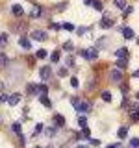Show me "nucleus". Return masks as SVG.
<instances>
[{
	"instance_id": "obj_42",
	"label": "nucleus",
	"mask_w": 139,
	"mask_h": 148,
	"mask_svg": "<svg viewBox=\"0 0 139 148\" xmlns=\"http://www.w3.org/2000/svg\"><path fill=\"white\" fill-rule=\"evenodd\" d=\"M67 65H69V67H72V65H74V59L72 58H67Z\"/></svg>"
},
{
	"instance_id": "obj_47",
	"label": "nucleus",
	"mask_w": 139,
	"mask_h": 148,
	"mask_svg": "<svg viewBox=\"0 0 139 148\" xmlns=\"http://www.w3.org/2000/svg\"><path fill=\"white\" fill-rule=\"evenodd\" d=\"M132 76H133V78H139V69H137V71H136V72L132 74Z\"/></svg>"
},
{
	"instance_id": "obj_19",
	"label": "nucleus",
	"mask_w": 139,
	"mask_h": 148,
	"mask_svg": "<svg viewBox=\"0 0 139 148\" xmlns=\"http://www.w3.org/2000/svg\"><path fill=\"white\" fill-rule=\"evenodd\" d=\"M56 124H58V126H65V117H61V115H56Z\"/></svg>"
},
{
	"instance_id": "obj_38",
	"label": "nucleus",
	"mask_w": 139,
	"mask_h": 148,
	"mask_svg": "<svg viewBox=\"0 0 139 148\" xmlns=\"http://www.w3.org/2000/svg\"><path fill=\"white\" fill-rule=\"evenodd\" d=\"M132 111H139V104H132V106H130V113H132Z\"/></svg>"
},
{
	"instance_id": "obj_11",
	"label": "nucleus",
	"mask_w": 139,
	"mask_h": 148,
	"mask_svg": "<svg viewBox=\"0 0 139 148\" xmlns=\"http://www.w3.org/2000/svg\"><path fill=\"white\" fill-rule=\"evenodd\" d=\"M39 102L45 106V108H52V100H50L46 95H41V96H39Z\"/></svg>"
},
{
	"instance_id": "obj_24",
	"label": "nucleus",
	"mask_w": 139,
	"mask_h": 148,
	"mask_svg": "<svg viewBox=\"0 0 139 148\" xmlns=\"http://www.w3.org/2000/svg\"><path fill=\"white\" fill-rule=\"evenodd\" d=\"M115 6H117L119 9H124L126 8V0H115Z\"/></svg>"
},
{
	"instance_id": "obj_52",
	"label": "nucleus",
	"mask_w": 139,
	"mask_h": 148,
	"mask_svg": "<svg viewBox=\"0 0 139 148\" xmlns=\"http://www.w3.org/2000/svg\"><path fill=\"white\" fill-rule=\"evenodd\" d=\"M137 45H139V37H137Z\"/></svg>"
},
{
	"instance_id": "obj_16",
	"label": "nucleus",
	"mask_w": 139,
	"mask_h": 148,
	"mask_svg": "<svg viewBox=\"0 0 139 148\" xmlns=\"http://www.w3.org/2000/svg\"><path fill=\"white\" fill-rule=\"evenodd\" d=\"M78 126H80V128L87 126V117H85V115H80V117H78Z\"/></svg>"
},
{
	"instance_id": "obj_2",
	"label": "nucleus",
	"mask_w": 139,
	"mask_h": 148,
	"mask_svg": "<svg viewBox=\"0 0 139 148\" xmlns=\"http://www.w3.org/2000/svg\"><path fill=\"white\" fill-rule=\"evenodd\" d=\"M109 80L113 83H120V82H122V71H120V69H113V71H109Z\"/></svg>"
},
{
	"instance_id": "obj_8",
	"label": "nucleus",
	"mask_w": 139,
	"mask_h": 148,
	"mask_svg": "<svg viewBox=\"0 0 139 148\" xmlns=\"http://www.w3.org/2000/svg\"><path fill=\"white\" fill-rule=\"evenodd\" d=\"M11 11H13V15H15V17H22V15H24V9H22L21 4H13Z\"/></svg>"
},
{
	"instance_id": "obj_29",
	"label": "nucleus",
	"mask_w": 139,
	"mask_h": 148,
	"mask_svg": "<svg viewBox=\"0 0 139 148\" xmlns=\"http://www.w3.org/2000/svg\"><path fill=\"white\" fill-rule=\"evenodd\" d=\"M85 32H87V28H85V26H80V28H76V34H78V35H83Z\"/></svg>"
},
{
	"instance_id": "obj_7",
	"label": "nucleus",
	"mask_w": 139,
	"mask_h": 148,
	"mask_svg": "<svg viewBox=\"0 0 139 148\" xmlns=\"http://www.w3.org/2000/svg\"><path fill=\"white\" fill-rule=\"evenodd\" d=\"M100 26L102 28H111V26H113V18H111L109 15H104L102 21H100Z\"/></svg>"
},
{
	"instance_id": "obj_15",
	"label": "nucleus",
	"mask_w": 139,
	"mask_h": 148,
	"mask_svg": "<svg viewBox=\"0 0 139 148\" xmlns=\"http://www.w3.org/2000/svg\"><path fill=\"white\" fill-rule=\"evenodd\" d=\"M117 135H119V139H124L128 135V128L126 126H122V128H119V132H117Z\"/></svg>"
},
{
	"instance_id": "obj_49",
	"label": "nucleus",
	"mask_w": 139,
	"mask_h": 148,
	"mask_svg": "<svg viewBox=\"0 0 139 148\" xmlns=\"http://www.w3.org/2000/svg\"><path fill=\"white\" fill-rule=\"evenodd\" d=\"M76 148H87V146L85 145H80V146H76Z\"/></svg>"
},
{
	"instance_id": "obj_21",
	"label": "nucleus",
	"mask_w": 139,
	"mask_h": 148,
	"mask_svg": "<svg viewBox=\"0 0 139 148\" xmlns=\"http://www.w3.org/2000/svg\"><path fill=\"white\" fill-rule=\"evenodd\" d=\"M50 61H52V63H58L59 61V52H58V50L52 52V56H50Z\"/></svg>"
},
{
	"instance_id": "obj_25",
	"label": "nucleus",
	"mask_w": 139,
	"mask_h": 148,
	"mask_svg": "<svg viewBox=\"0 0 139 148\" xmlns=\"http://www.w3.org/2000/svg\"><path fill=\"white\" fill-rule=\"evenodd\" d=\"M37 58H39V59H45L46 58V56H48V52H46V50H37Z\"/></svg>"
},
{
	"instance_id": "obj_32",
	"label": "nucleus",
	"mask_w": 139,
	"mask_h": 148,
	"mask_svg": "<svg viewBox=\"0 0 139 148\" xmlns=\"http://www.w3.org/2000/svg\"><path fill=\"white\" fill-rule=\"evenodd\" d=\"M58 76L65 78V76H67V69H65V67H61V69H59V72H58Z\"/></svg>"
},
{
	"instance_id": "obj_48",
	"label": "nucleus",
	"mask_w": 139,
	"mask_h": 148,
	"mask_svg": "<svg viewBox=\"0 0 139 148\" xmlns=\"http://www.w3.org/2000/svg\"><path fill=\"white\" fill-rule=\"evenodd\" d=\"M2 91H4V83L0 82V92H2Z\"/></svg>"
},
{
	"instance_id": "obj_6",
	"label": "nucleus",
	"mask_w": 139,
	"mask_h": 148,
	"mask_svg": "<svg viewBox=\"0 0 139 148\" xmlns=\"http://www.w3.org/2000/svg\"><path fill=\"white\" fill-rule=\"evenodd\" d=\"M19 102H21V95H19V92H13V95L8 96V104L9 106H17Z\"/></svg>"
},
{
	"instance_id": "obj_12",
	"label": "nucleus",
	"mask_w": 139,
	"mask_h": 148,
	"mask_svg": "<svg viewBox=\"0 0 139 148\" xmlns=\"http://www.w3.org/2000/svg\"><path fill=\"white\" fill-rule=\"evenodd\" d=\"M19 45H21V48H24V50H30L32 48L30 39H26V37H21V39H19Z\"/></svg>"
},
{
	"instance_id": "obj_31",
	"label": "nucleus",
	"mask_w": 139,
	"mask_h": 148,
	"mask_svg": "<svg viewBox=\"0 0 139 148\" xmlns=\"http://www.w3.org/2000/svg\"><path fill=\"white\" fill-rule=\"evenodd\" d=\"M41 130H43V124H37L35 130H34V137H35V135H39V132H41Z\"/></svg>"
},
{
	"instance_id": "obj_40",
	"label": "nucleus",
	"mask_w": 139,
	"mask_h": 148,
	"mask_svg": "<svg viewBox=\"0 0 139 148\" xmlns=\"http://www.w3.org/2000/svg\"><path fill=\"white\" fill-rule=\"evenodd\" d=\"M93 6H95V9H98V11H102V2H93Z\"/></svg>"
},
{
	"instance_id": "obj_14",
	"label": "nucleus",
	"mask_w": 139,
	"mask_h": 148,
	"mask_svg": "<svg viewBox=\"0 0 139 148\" xmlns=\"http://www.w3.org/2000/svg\"><path fill=\"white\" fill-rule=\"evenodd\" d=\"M11 130H13V132L17 133V135H21V133H22V126H21V122H13Z\"/></svg>"
},
{
	"instance_id": "obj_34",
	"label": "nucleus",
	"mask_w": 139,
	"mask_h": 148,
	"mask_svg": "<svg viewBox=\"0 0 139 148\" xmlns=\"http://www.w3.org/2000/svg\"><path fill=\"white\" fill-rule=\"evenodd\" d=\"M0 65H8V58L4 54H0Z\"/></svg>"
},
{
	"instance_id": "obj_51",
	"label": "nucleus",
	"mask_w": 139,
	"mask_h": 148,
	"mask_svg": "<svg viewBox=\"0 0 139 148\" xmlns=\"http://www.w3.org/2000/svg\"><path fill=\"white\" fill-rule=\"evenodd\" d=\"M35 148H43V146H35Z\"/></svg>"
},
{
	"instance_id": "obj_18",
	"label": "nucleus",
	"mask_w": 139,
	"mask_h": 148,
	"mask_svg": "<svg viewBox=\"0 0 139 148\" xmlns=\"http://www.w3.org/2000/svg\"><path fill=\"white\" fill-rule=\"evenodd\" d=\"M8 45V34H0V48Z\"/></svg>"
},
{
	"instance_id": "obj_1",
	"label": "nucleus",
	"mask_w": 139,
	"mask_h": 148,
	"mask_svg": "<svg viewBox=\"0 0 139 148\" xmlns=\"http://www.w3.org/2000/svg\"><path fill=\"white\" fill-rule=\"evenodd\" d=\"M80 56L85 59H89V61H95L96 58H98V50L96 48H87V50H80Z\"/></svg>"
},
{
	"instance_id": "obj_45",
	"label": "nucleus",
	"mask_w": 139,
	"mask_h": 148,
	"mask_svg": "<svg viewBox=\"0 0 139 148\" xmlns=\"http://www.w3.org/2000/svg\"><path fill=\"white\" fill-rule=\"evenodd\" d=\"M83 4L85 6H93V0H83Z\"/></svg>"
},
{
	"instance_id": "obj_17",
	"label": "nucleus",
	"mask_w": 139,
	"mask_h": 148,
	"mask_svg": "<svg viewBox=\"0 0 139 148\" xmlns=\"http://www.w3.org/2000/svg\"><path fill=\"white\" fill-rule=\"evenodd\" d=\"M28 91H30V95H39V85H28Z\"/></svg>"
},
{
	"instance_id": "obj_10",
	"label": "nucleus",
	"mask_w": 139,
	"mask_h": 148,
	"mask_svg": "<svg viewBox=\"0 0 139 148\" xmlns=\"http://www.w3.org/2000/svg\"><path fill=\"white\" fill-rule=\"evenodd\" d=\"M41 13H43V8H41V6H34V8H32V11H30V17L32 18H39Z\"/></svg>"
},
{
	"instance_id": "obj_22",
	"label": "nucleus",
	"mask_w": 139,
	"mask_h": 148,
	"mask_svg": "<svg viewBox=\"0 0 139 148\" xmlns=\"http://www.w3.org/2000/svg\"><path fill=\"white\" fill-rule=\"evenodd\" d=\"M61 28H63L65 32H72V30H74V26L71 24V22H63V24H61Z\"/></svg>"
},
{
	"instance_id": "obj_39",
	"label": "nucleus",
	"mask_w": 139,
	"mask_h": 148,
	"mask_svg": "<svg viewBox=\"0 0 139 148\" xmlns=\"http://www.w3.org/2000/svg\"><path fill=\"white\" fill-rule=\"evenodd\" d=\"M78 83H80V82H78V78H71V85L72 87H78Z\"/></svg>"
},
{
	"instance_id": "obj_28",
	"label": "nucleus",
	"mask_w": 139,
	"mask_h": 148,
	"mask_svg": "<svg viewBox=\"0 0 139 148\" xmlns=\"http://www.w3.org/2000/svg\"><path fill=\"white\" fill-rule=\"evenodd\" d=\"M130 146H132V148H139V137H133L132 141H130Z\"/></svg>"
},
{
	"instance_id": "obj_5",
	"label": "nucleus",
	"mask_w": 139,
	"mask_h": 148,
	"mask_svg": "<svg viewBox=\"0 0 139 148\" xmlns=\"http://www.w3.org/2000/svg\"><path fill=\"white\" fill-rule=\"evenodd\" d=\"M50 74H52V69H50V65H45V67H41V71H39V76H41V80H48L50 78Z\"/></svg>"
},
{
	"instance_id": "obj_41",
	"label": "nucleus",
	"mask_w": 139,
	"mask_h": 148,
	"mask_svg": "<svg viewBox=\"0 0 139 148\" xmlns=\"http://www.w3.org/2000/svg\"><path fill=\"white\" fill-rule=\"evenodd\" d=\"M4 102H8V95H0V104H4Z\"/></svg>"
},
{
	"instance_id": "obj_26",
	"label": "nucleus",
	"mask_w": 139,
	"mask_h": 148,
	"mask_svg": "<svg viewBox=\"0 0 139 148\" xmlns=\"http://www.w3.org/2000/svg\"><path fill=\"white\" fill-rule=\"evenodd\" d=\"M82 135L85 137V139H89V137H91V132H89V128H87V126H83V128H82Z\"/></svg>"
},
{
	"instance_id": "obj_50",
	"label": "nucleus",
	"mask_w": 139,
	"mask_h": 148,
	"mask_svg": "<svg viewBox=\"0 0 139 148\" xmlns=\"http://www.w3.org/2000/svg\"><path fill=\"white\" fill-rule=\"evenodd\" d=\"M136 98H137V100H139V92H137V95H136Z\"/></svg>"
},
{
	"instance_id": "obj_37",
	"label": "nucleus",
	"mask_w": 139,
	"mask_h": 148,
	"mask_svg": "<svg viewBox=\"0 0 139 148\" xmlns=\"http://www.w3.org/2000/svg\"><path fill=\"white\" fill-rule=\"evenodd\" d=\"M39 91H41V95H46V92H48V87H46V85H39Z\"/></svg>"
},
{
	"instance_id": "obj_35",
	"label": "nucleus",
	"mask_w": 139,
	"mask_h": 148,
	"mask_svg": "<svg viewBox=\"0 0 139 148\" xmlns=\"http://www.w3.org/2000/svg\"><path fill=\"white\" fill-rule=\"evenodd\" d=\"M122 11H124V17H126V15H130V13L133 11V8H130V6H126V8L122 9Z\"/></svg>"
},
{
	"instance_id": "obj_13",
	"label": "nucleus",
	"mask_w": 139,
	"mask_h": 148,
	"mask_svg": "<svg viewBox=\"0 0 139 148\" xmlns=\"http://www.w3.org/2000/svg\"><path fill=\"white\" fill-rule=\"evenodd\" d=\"M126 67H128V59H126V58H119V59H117V69L124 71Z\"/></svg>"
},
{
	"instance_id": "obj_23",
	"label": "nucleus",
	"mask_w": 139,
	"mask_h": 148,
	"mask_svg": "<svg viewBox=\"0 0 139 148\" xmlns=\"http://www.w3.org/2000/svg\"><path fill=\"white\" fill-rule=\"evenodd\" d=\"M102 100H104V102H111V92L104 91V92H102Z\"/></svg>"
},
{
	"instance_id": "obj_30",
	"label": "nucleus",
	"mask_w": 139,
	"mask_h": 148,
	"mask_svg": "<svg viewBox=\"0 0 139 148\" xmlns=\"http://www.w3.org/2000/svg\"><path fill=\"white\" fill-rule=\"evenodd\" d=\"M130 119H132V120H139V111H132V113H130Z\"/></svg>"
},
{
	"instance_id": "obj_3",
	"label": "nucleus",
	"mask_w": 139,
	"mask_h": 148,
	"mask_svg": "<svg viewBox=\"0 0 139 148\" xmlns=\"http://www.w3.org/2000/svg\"><path fill=\"white\" fill-rule=\"evenodd\" d=\"M72 104H74V108H76L78 111H82V113H85V111L91 109V104H89V102H78L76 98H74Z\"/></svg>"
},
{
	"instance_id": "obj_4",
	"label": "nucleus",
	"mask_w": 139,
	"mask_h": 148,
	"mask_svg": "<svg viewBox=\"0 0 139 148\" xmlns=\"http://www.w3.org/2000/svg\"><path fill=\"white\" fill-rule=\"evenodd\" d=\"M30 37L34 41H46V32H43V30H34L30 34Z\"/></svg>"
},
{
	"instance_id": "obj_43",
	"label": "nucleus",
	"mask_w": 139,
	"mask_h": 148,
	"mask_svg": "<svg viewBox=\"0 0 139 148\" xmlns=\"http://www.w3.org/2000/svg\"><path fill=\"white\" fill-rule=\"evenodd\" d=\"M120 91H122V95H126V92H128V85H122V87H120Z\"/></svg>"
},
{
	"instance_id": "obj_27",
	"label": "nucleus",
	"mask_w": 139,
	"mask_h": 148,
	"mask_svg": "<svg viewBox=\"0 0 139 148\" xmlns=\"http://www.w3.org/2000/svg\"><path fill=\"white\" fill-rule=\"evenodd\" d=\"M45 133H46L48 137H54V135H56V128H45Z\"/></svg>"
},
{
	"instance_id": "obj_46",
	"label": "nucleus",
	"mask_w": 139,
	"mask_h": 148,
	"mask_svg": "<svg viewBox=\"0 0 139 148\" xmlns=\"http://www.w3.org/2000/svg\"><path fill=\"white\" fill-rule=\"evenodd\" d=\"M108 148H120V145H117V143H115V145H109Z\"/></svg>"
},
{
	"instance_id": "obj_9",
	"label": "nucleus",
	"mask_w": 139,
	"mask_h": 148,
	"mask_svg": "<svg viewBox=\"0 0 139 148\" xmlns=\"http://www.w3.org/2000/svg\"><path fill=\"white\" fill-rule=\"evenodd\" d=\"M120 34H122L124 39H133V30L130 26H124L122 30H120Z\"/></svg>"
},
{
	"instance_id": "obj_36",
	"label": "nucleus",
	"mask_w": 139,
	"mask_h": 148,
	"mask_svg": "<svg viewBox=\"0 0 139 148\" xmlns=\"http://www.w3.org/2000/svg\"><path fill=\"white\" fill-rule=\"evenodd\" d=\"M63 48H65V50H72V43H71V41H67V43H63Z\"/></svg>"
},
{
	"instance_id": "obj_20",
	"label": "nucleus",
	"mask_w": 139,
	"mask_h": 148,
	"mask_svg": "<svg viewBox=\"0 0 139 148\" xmlns=\"http://www.w3.org/2000/svg\"><path fill=\"white\" fill-rule=\"evenodd\" d=\"M115 54H117V58H126V56H128V50L126 48H119Z\"/></svg>"
},
{
	"instance_id": "obj_44",
	"label": "nucleus",
	"mask_w": 139,
	"mask_h": 148,
	"mask_svg": "<svg viewBox=\"0 0 139 148\" xmlns=\"http://www.w3.org/2000/svg\"><path fill=\"white\" fill-rule=\"evenodd\" d=\"M91 143H93L95 146H98V145H100V141H98V139H91Z\"/></svg>"
},
{
	"instance_id": "obj_33",
	"label": "nucleus",
	"mask_w": 139,
	"mask_h": 148,
	"mask_svg": "<svg viewBox=\"0 0 139 148\" xmlns=\"http://www.w3.org/2000/svg\"><path fill=\"white\" fill-rule=\"evenodd\" d=\"M50 28H52L54 32H59V30H61V24H56V22H52V24H50Z\"/></svg>"
}]
</instances>
